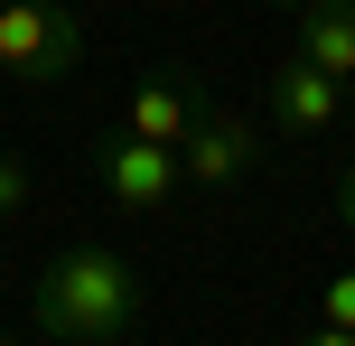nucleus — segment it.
Returning a JSON list of instances; mask_svg holds the SVG:
<instances>
[{
  "label": "nucleus",
  "mask_w": 355,
  "mask_h": 346,
  "mask_svg": "<svg viewBox=\"0 0 355 346\" xmlns=\"http://www.w3.org/2000/svg\"><path fill=\"white\" fill-rule=\"evenodd\" d=\"M37 328L47 337H85V346H122L141 328L150 291H141V262L122 243H66V253L37 272Z\"/></svg>",
  "instance_id": "obj_1"
},
{
  "label": "nucleus",
  "mask_w": 355,
  "mask_h": 346,
  "mask_svg": "<svg viewBox=\"0 0 355 346\" xmlns=\"http://www.w3.org/2000/svg\"><path fill=\"white\" fill-rule=\"evenodd\" d=\"M85 66V19L75 0H0V85L66 94Z\"/></svg>",
  "instance_id": "obj_2"
},
{
  "label": "nucleus",
  "mask_w": 355,
  "mask_h": 346,
  "mask_svg": "<svg viewBox=\"0 0 355 346\" xmlns=\"http://www.w3.org/2000/svg\"><path fill=\"white\" fill-rule=\"evenodd\" d=\"M252 122L243 112H225L206 94V103H196V122H187V141H178V187H206V197H234V187L252 178Z\"/></svg>",
  "instance_id": "obj_3"
},
{
  "label": "nucleus",
  "mask_w": 355,
  "mask_h": 346,
  "mask_svg": "<svg viewBox=\"0 0 355 346\" xmlns=\"http://www.w3.org/2000/svg\"><path fill=\"white\" fill-rule=\"evenodd\" d=\"M94 178H103V197L122 206V216H150V206L178 197V150H168V141H131V131H112V141H94Z\"/></svg>",
  "instance_id": "obj_4"
},
{
  "label": "nucleus",
  "mask_w": 355,
  "mask_h": 346,
  "mask_svg": "<svg viewBox=\"0 0 355 346\" xmlns=\"http://www.w3.org/2000/svg\"><path fill=\"white\" fill-rule=\"evenodd\" d=\"M271 122L281 131H337L346 122V85L318 75L309 56H281V66H271Z\"/></svg>",
  "instance_id": "obj_5"
},
{
  "label": "nucleus",
  "mask_w": 355,
  "mask_h": 346,
  "mask_svg": "<svg viewBox=\"0 0 355 346\" xmlns=\"http://www.w3.org/2000/svg\"><path fill=\"white\" fill-rule=\"evenodd\" d=\"M196 103H206V85L196 75H141V85L122 94V131L131 141H187V122H196Z\"/></svg>",
  "instance_id": "obj_6"
},
{
  "label": "nucleus",
  "mask_w": 355,
  "mask_h": 346,
  "mask_svg": "<svg viewBox=\"0 0 355 346\" xmlns=\"http://www.w3.org/2000/svg\"><path fill=\"white\" fill-rule=\"evenodd\" d=\"M318 75H337V85H355V0H300V47Z\"/></svg>",
  "instance_id": "obj_7"
},
{
  "label": "nucleus",
  "mask_w": 355,
  "mask_h": 346,
  "mask_svg": "<svg viewBox=\"0 0 355 346\" xmlns=\"http://www.w3.org/2000/svg\"><path fill=\"white\" fill-rule=\"evenodd\" d=\"M37 197V178H28V159L19 150H0V216H19V206Z\"/></svg>",
  "instance_id": "obj_8"
},
{
  "label": "nucleus",
  "mask_w": 355,
  "mask_h": 346,
  "mask_svg": "<svg viewBox=\"0 0 355 346\" xmlns=\"http://www.w3.org/2000/svg\"><path fill=\"white\" fill-rule=\"evenodd\" d=\"M318 318H327V328H355V262H346V272L318 291Z\"/></svg>",
  "instance_id": "obj_9"
},
{
  "label": "nucleus",
  "mask_w": 355,
  "mask_h": 346,
  "mask_svg": "<svg viewBox=\"0 0 355 346\" xmlns=\"http://www.w3.org/2000/svg\"><path fill=\"white\" fill-rule=\"evenodd\" d=\"M327 206H337V225H346V234H355V159L337 168V178H327Z\"/></svg>",
  "instance_id": "obj_10"
},
{
  "label": "nucleus",
  "mask_w": 355,
  "mask_h": 346,
  "mask_svg": "<svg viewBox=\"0 0 355 346\" xmlns=\"http://www.w3.org/2000/svg\"><path fill=\"white\" fill-rule=\"evenodd\" d=\"M300 346H355V328H327V318H318V328H309Z\"/></svg>",
  "instance_id": "obj_11"
},
{
  "label": "nucleus",
  "mask_w": 355,
  "mask_h": 346,
  "mask_svg": "<svg viewBox=\"0 0 355 346\" xmlns=\"http://www.w3.org/2000/svg\"><path fill=\"white\" fill-rule=\"evenodd\" d=\"M47 346H85V337H47Z\"/></svg>",
  "instance_id": "obj_12"
},
{
  "label": "nucleus",
  "mask_w": 355,
  "mask_h": 346,
  "mask_svg": "<svg viewBox=\"0 0 355 346\" xmlns=\"http://www.w3.org/2000/svg\"><path fill=\"white\" fill-rule=\"evenodd\" d=\"M290 10H300V0H290Z\"/></svg>",
  "instance_id": "obj_13"
},
{
  "label": "nucleus",
  "mask_w": 355,
  "mask_h": 346,
  "mask_svg": "<svg viewBox=\"0 0 355 346\" xmlns=\"http://www.w3.org/2000/svg\"><path fill=\"white\" fill-rule=\"evenodd\" d=\"M0 346H10V337H0Z\"/></svg>",
  "instance_id": "obj_14"
}]
</instances>
